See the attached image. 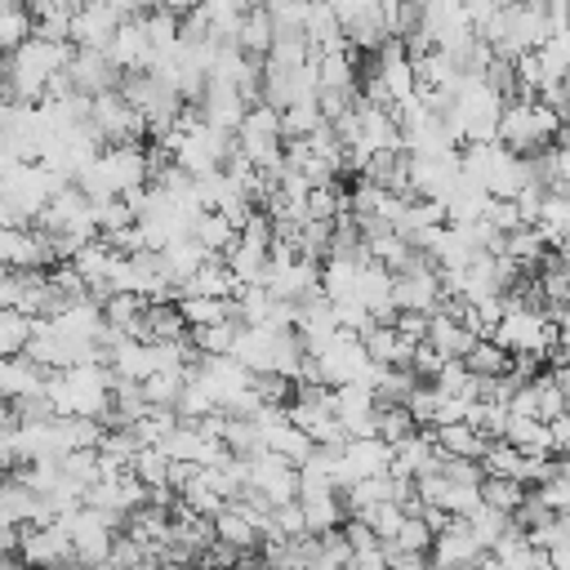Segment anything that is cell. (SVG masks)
<instances>
[{"label":"cell","mask_w":570,"mask_h":570,"mask_svg":"<svg viewBox=\"0 0 570 570\" xmlns=\"http://www.w3.org/2000/svg\"><path fill=\"white\" fill-rule=\"evenodd\" d=\"M18 557L31 570H62V566H76V539H71V530L62 521H53V525H27Z\"/></svg>","instance_id":"1"},{"label":"cell","mask_w":570,"mask_h":570,"mask_svg":"<svg viewBox=\"0 0 570 570\" xmlns=\"http://www.w3.org/2000/svg\"><path fill=\"white\" fill-rule=\"evenodd\" d=\"M67 76H71L76 94H85V98L116 94V89H120V80H125V71L111 62V53H107V49H76V58H71Z\"/></svg>","instance_id":"2"},{"label":"cell","mask_w":570,"mask_h":570,"mask_svg":"<svg viewBox=\"0 0 570 570\" xmlns=\"http://www.w3.org/2000/svg\"><path fill=\"white\" fill-rule=\"evenodd\" d=\"M120 27H125V13L111 0H89L71 13V45L76 49H107Z\"/></svg>","instance_id":"3"},{"label":"cell","mask_w":570,"mask_h":570,"mask_svg":"<svg viewBox=\"0 0 570 570\" xmlns=\"http://www.w3.org/2000/svg\"><path fill=\"white\" fill-rule=\"evenodd\" d=\"M249 485L263 494V499H272V503H289V499H298V485H303V472H298V463H289V459H281V454H258L254 459V472H249Z\"/></svg>","instance_id":"4"},{"label":"cell","mask_w":570,"mask_h":570,"mask_svg":"<svg viewBox=\"0 0 570 570\" xmlns=\"http://www.w3.org/2000/svg\"><path fill=\"white\" fill-rule=\"evenodd\" d=\"M423 343H428V347H436L445 361H463V356L472 352L476 334H472V325H468L463 316L432 312V325H428V338H423Z\"/></svg>","instance_id":"5"},{"label":"cell","mask_w":570,"mask_h":570,"mask_svg":"<svg viewBox=\"0 0 570 570\" xmlns=\"http://www.w3.org/2000/svg\"><path fill=\"white\" fill-rule=\"evenodd\" d=\"M49 387V370L36 365L31 356H4L0 365V392L4 401H22V396H36Z\"/></svg>","instance_id":"6"},{"label":"cell","mask_w":570,"mask_h":570,"mask_svg":"<svg viewBox=\"0 0 570 570\" xmlns=\"http://www.w3.org/2000/svg\"><path fill=\"white\" fill-rule=\"evenodd\" d=\"M236 45H240V53H249V58L267 62V53H272V45H276L272 9H263V4L245 9V22H240V31H236Z\"/></svg>","instance_id":"7"},{"label":"cell","mask_w":570,"mask_h":570,"mask_svg":"<svg viewBox=\"0 0 570 570\" xmlns=\"http://www.w3.org/2000/svg\"><path fill=\"white\" fill-rule=\"evenodd\" d=\"M187 334H191V325H187L178 303H151L147 307V316H142V338L147 343H187Z\"/></svg>","instance_id":"8"},{"label":"cell","mask_w":570,"mask_h":570,"mask_svg":"<svg viewBox=\"0 0 570 570\" xmlns=\"http://www.w3.org/2000/svg\"><path fill=\"white\" fill-rule=\"evenodd\" d=\"M432 436H436L445 459H476L481 463L490 450V436H481L472 423H441V428H432Z\"/></svg>","instance_id":"9"},{"label":"cell","mask_w":570,"mask_h":570,"mask_svg":"<svg viewBox=\"0 0 570 570\" xmlns=\"http://www.w3.org/2000/svg\"><path fill=\"white\" fill-rule=\"evenodd\" d=\"M503 441H508V445H517L521 454H557V445H552V423H543V419L512 414V419H508Z\"/></svg>","instance_id":"10"},{"label":"cell","mask_w":570,"mask_h":570,"mask_svg":"<svg viewBox=\"0 0 570 570\" xmlns=\"http://www.w3.org/2000/svg\"><path fill=\"white\" fill-rule=\"evenodd\" d=\"M191 240H200V245H205L214 258H227V254L236 249V240H240V227H236L227 214L209 209V214H200V223H196Z\"/></svg>","instance_id":"11"},{"label":"cell","mask_w":570,"mask_h":570,"mask_svg":"<svg viewBox=\"0 0 570 570\" xmlns=\"http://www.w3.org/2000/svg\"><path fill=\"white\" fill-rule=\"evenodd\" d=\"M463 365H468L481 383H490V379L512 374V352H508L503 343H494V338H476V343H472V352L463 356Z\"/></svg>","instance_id":"12"},{"label":"cell","mask_w":570,"mask_h":570,"mask_svg":"<svg viewBox=\"0 0 570 570\" xmlns=\"http://www.w3.org/2000/svg\"><path fill=\"white\" fill-rule=\"evenodd\" d=\"M468 525H472V534L481 539V548L490 552V548H499L512 530H517V521H512V512H503V508H490V503H476L468 517H463Z\"/></svg>","instance_id":"13"},{"label":"cell","mask_w":570,"mask_h":570,"mask_svg":"<svg viewBox=\"0 0 570 570\" xmlns=\"http://www.w3.org/2000/svg\"><path fill=\"white\" fill-rule=\"evenodd\" d=\"M36 330H40V316H27V312L4 307L0 312V356H27Z\"/></svg>","instance_id":"14"},{"label":"cell","mask_w":570,"mask_h":570,"mask_svg":"<svg viewBox=\"0 0 570 570\" xmlns=\"http://www.w3.org/2000/svg\"><path fill=\"white\" fill-rule=\"evenodd\" d=\"M374 432H379L387 445H401V441H410V436L423 432V428H419V419L410 414V405H379Z\"/></svg>","instance_id":"15"},{"label":"cell","mask_w":570,"mask_h":570,"mask_svg":"<svg viewBox=\"0 0 570 570\" xmlns=\"http://www.w3.org/2000/svg\"><path fill=\"white\" fill-rule=\"evenodd\" d=\"M169 463H174V459H169L165 450H156V445H142L129 472H134V476H138L147 490H165V485H169Z\"/></svg>","instance_id":"16"},{"label":"cell","mask_w":570,"mask_h":570,"mask_svg":"<svg viewBox=\"0 0 570 570\" xmlns=\"http://www.w3.org/2000/svg\"><path fill=\"white\" fill-rule=\"evenodd\" d=\"M525 499H530V490L517 476H485V485H481V503L503 508V512H517Z\"/></svg>","instance_id":"17"},{"label":"cell","mask_w":570,"mask_h":570,"mask_svg":"<svg viewBox=\"0 0 570 570\" xmlns=\"http://www.w3.org/2000/svg\"><path fill=\"white\" fill-rule=\"evenodd\" d=\"M521 463H525V454H521L517 445H508V441H490V450H485V459H481L485 476H517Z\"/></svg>","instance_id":"18"},{"label":"cell","mask_w":570,"mask_h":570,"mask_svg":"<svg viewBox=\"0 0 570 570\" xmlns=\"http://www.w3.org/2000/svg\"><path fill=\"white\" fill-rule=\"evenodd\" d=\"M432 543H436V530L428 525V517H405L401 534L392 539L396 552H432Z\"/></svg>","instance_id":"19"},{"label":"cell","mask_w":570,"mask_h":570,"mask_svg":"<svg viewBox=\"0 0 570 570\" xmlns=\"http://www.w3.org/2000/svg\"><path fill=\"white\" fill-rule=\"evenodd\" d=\"M485 223L494 227V232H503V236H512V232H521L525 227V218H521V205L517 200H490V209H485Z\"/></svg>","instance_id":"20"},{"label":"cell","mask_w":570,"mask_h":570,"mask_svg":"<svg viewBox=\"0 0 570 570\" xmlns=\"http://www.w3.org/2000/svg\"><path fill=\"white\" fill-rule=\"evenodd\" d=\"M405 338H414V343H423L428 338V325H432V316L428 312H396V321H392Z\"/></svg>","instance_id":"21"},{"label":"cell","mask_w":570,"mask_h":570,"mask_svg":"<svg viewBox=\"0 0 570 570\" xmlns=\"http://www.w3.org/2000/svg\"><path fill=\"white\" fill-rule=\"evenodd\" d=\"M552 445H557V454H570V410L561 419H552Z\"/></svg>","instance_id":"22"},{"label":"cell","mask_w":570,"mask_h":570,"mask_svg":"<svg viewBox=\"0 0 570 570\" xmlns=\"http://www.w3.org/2000/svg\"><path fill=\"white\" fill-rule=\"evenodd\" d=\"M548 566H552V570H570V539H566L561 548L548 552Z\"/></svg>","instance_id":"23"},{"label":"cell","mask_w":570,"mask_h":570,"mask_svg":"<svg viewBox=\"0 0 570 570\" xmlns=\"http://www.w3.org/2000/svg\"><path fill=\"white\" fill-rule=\"evenodd\" d=\"M0 570H31V566H27L22 557H4V566H0Z\"/></svg>","instance_id":"24"},{"label":"cell","mask_w":570,"mask_h":570,"mask_svg":"<svg viewBox=\"0 0 570 570\" xmlns=\"http://www.w3.org/2000/svg\"><path fill=\"white\" fill-rule=\"evenodd\" d=\"M557 459H561V476L570 481V454H557Z\"/></svg>","instance_id":"25"}]
</instances>
